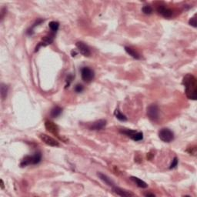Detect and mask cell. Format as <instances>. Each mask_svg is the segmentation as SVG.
<instances>
[{
  "mask_svg": "<svg viewBox=\"0 0 197 197\" xmlns=\"http://www.w3.org/2000/svg\"><path fill=\"white\" fill-rule=\"evenodd\" d=\"M49 29H51V31H52V32H55V33H56L59 28V23L58 22L52 21L49 23Z\"/></svg>",
  "mask_w": 197,
  "mask_h": 197,
  "instance_id": "18",
  "label": "cell"
},
{
  "mask_svg": "<svg viewBox=\"0 0 197 197\" xmlns=\"http://www.w3.org/2000/svg\"><path fill=\"white\" fill-rule=\"evenodd\" d=\"M62 112H63V109L59 106H55L52 109L50 112V116L52 118H56V117L59 116L61 115Z\"/></svg>",
  "mask_w": 197,
  "mask_h": 197,
  "instance_id": "15",
  "label": "cell"
},
{
  "mask_svg": "<svg viewBox=\"0 0 197 197\" xmlns=\"http://www.w3.org/2000/svg\"><path fill=\"white\" fill-rule=\"evenodd\" d=\"M74 55H76V52H74V51H72V56H75Z\"/></svg>",
  "mask_w": 197,
  "mask_h": 197,
  "instance_id": "27",
  "label": "cell"
},
{
  "mask_svg": "<svg viewBox=\"0 0 197 197\" xmlns=\"http://www.w3.org/2000/svg\"><path fill=\"white\" fill-rule=\"evenodd\" d=\"M178 159L176 157H175L173 159V160H172V163H171V165H170V166H169V169H174V168H176V166H177V165H178Z\"/></svg>",
  "mask_w": 197,
  "mask_h": 197,
  "instance_id": "23",
  "label": "cell"
},
{
  "mask_svg": "<svg viewBox=\"0 0 197 197\" xmlns=\"http://www.w3.org/2000/svg\"><path fill=\"white\" fill-rule=\"evenodd\" d=\"M106 125V120L105 119H99L96 121L95 122L93 123V125H91L90 129L92 130H101V129H103Z\"/></svg>",
  "mask_w": 197,
  "mask_h": 197,
  "instance_id": "12",
  "label": "cell"
},
{
  "mask_svg": "<svg viewBox=\"0 0 197 197\" xmlns=\"http://www.w3.org/2000/svg\"><path fill=\"white\" fill-rule=\"evenodd\" d=\"M189 24H190V25L193 26L194 28H196L197 23H196V15L193 17V18L190 19V21H189Z\"/></svg>",
  "mask_w": 197,
  "mask_h": 197,
  "instance_id": "21",
  "label": "cell"
},
{
  "mask_svg": "<svg viewBox=\"0 0 197 197\" xmlns=\"http://www.w3.org/2000/svg\"><path fill=\"white\" fill-rule=\"evenodd\" d=\"M83 90H84L83 86L80 84L76 85V86H75V89H74V90H75V93H82V92L83 91Z\"/></svg>",
  "mask_w": 197,
  "mask_h": 197,
  "instance_id": "22",
  "label": "cell"
},
{
  "mask_svg": "<svg viewBox=\"0 0 197 197\" xmlns=\"http://www.w3.org/2000/svg\"><path fill=\"white\" fill-rule=\"evenodd\" d=\"M113 192L116 194H117L118 196H123V197H131V196H134L135 194L133 193L130 192V191H128V190H122V189L119 188V187H113Z\"/></svg>",
  "mask_w": 197,
  "mask_h": 197,
  "instance_id": "11",
  "label": "cell"
},
{
  "mask_svg": "<svg viewBox=\"0 0 197 197\" xmlns=\"http://www.w3.org/2000/svg\"><path fill=\"white\" fill-rule=\"evenodd\" d=\"M183 84L187 98L192 100L197 99V80L192 74H187L183 77Z\"/></svg>",
  "mask_w": 197,
  "mask_h": 197,
  "instance_id": "1",
  "label": "cell"
},
{
  "mask_svg": "<svg viewBox=\"0 0 197 197\" xmlns=\"http://www.w3.org/2000/svg\"><path fill=\"white\" fill-rule=\"evenodd\" d=\"M42 160V154L40 152H35L32 156H26L22 160L20 166L22 167L27 166L29 165H36L40 163Z\"/></svg>",
  "mask_w": 197,
  "mask_h": 197,
  "instance_id": "2",
  "label": "cell"
},
{
  "mask_svg": "<svg viewBox=\"0 0 197 197\" xmlns=\"http://www.w3.org/2000/svg\"><path fill=\"white\" fill-rule=\"evenodd\" d=\"M1 183H2V185H1V188L3 189L4 188V183H3V181H2V179H1Z\"/></svg>",
  "mask_w": 197,
  "mask_h": 197,
  "instance_id": "26",
  "label": "cell"
},
{
  "mask_svg": "<svg viewBox=\"0 0 197 197\" xmlns=\"http://www.w3.org/2000/svg\"><path fill=\"white\" fill-rule=\"evenodd\" d=\"M130 179L137 185V187H140V188L145 189L148 187V185H147V183H146V182H144L143 180H142V179H139V178L136 177V176H131Z\"/></svg>",
  "mask_w": 197,
  "mask_h": 197,
  "instance_id": "14",
  "label": "cell"
},
{
  "mask_svg": "<svg viewBox=\"0 0 197 197\" xmlns=\"http://www.w3.org/2000/svg\"><path fill=\"white\" fill-rule=\"evenodd\" d=\"M120 133L122 134L127 136L128 137L131 139V140H134L136 142L141 141L143 139V134L141 132H137L136 130H133V129H121Z\"/></svg>",
  "mask_w": 197,
  "mask_h": 197,
  "instance_id": "3",
  "label": "cell"
},
{
  "mask_svg": "<svg viewBox=\"0 0 197 197\" xmlns=\"http://www.w3.org/2000/svg\"><path fill=\"white\" fill-rule=\"evenodd\" d=\"M98 176L99 177V179H100L102 181H103L106 185H108V186H109V187H114V183H113V182L112 181L111 179L108 177L106 175L102 173V172H99Z\"/></svg>",
  "mask_w": 197,
  "mask_h": 197,
  "instance_id": "13",
  "label": "cell"
},
{
  "mask_svg": "<svg viewBox=\"0 0 197 197\" xmlns=\"http://www.w3.org/2000/svg\"><path fill=\"white\" fill-rule=\"evenodd\" d=\"M81 76L85 83H90L95 77L94 71L89 67H83L81 69Z\"/></svg>",
  "mask_w": 197,
  "mask_h": 197,
  "instance_id": "5",
  "label": "cell"
},
{
  "mask_svg": "<svg viewBox=\"0 0 197 197\" xmlns=\"http://www.w3.org/2000/svg\"><path fill=\"white\" fill-rule=\"evenodd\" d=\"M125 52H126L128 54H129V56H131L133 58H134V59H140V54H139L137 52H136L134 49H133L132 48H130V47L125 46Z\"/></svg>",
  "mask_w": 197,
  "mask_h": 197,
  "instance_id": "16",
  "label": "cell"
},
{
  "mask_svg": "<svg viewBox=\"0 0 197 197\" xmlns=\"http://www.w3.org/2000/svg\"><path fill=\"white\" fill-rule=\"evenodd\" d=\"M40 138L43 143H45L46 145L50 146L52 147H56V146H59V142L57 141L56 140L53 139L51 136H48L46 134H44V133H42V134L40 135Z\"/></svg>",
  "mask_w": 197,
  "mask_h": 197,
  "instance_id": "7",
  "label": "cell"
},
{
  "mask_svg": "<svg viewBox=\"0 0 197 197\" xmlns=\"http://www.w3.org/2000/svg\"><path fill=\"white\" fill-rule=\"evenodd\" d=\"M142 11H143V13H144V14L146 15H150L152 13V8L151 7V6H149V5H145V6H143V9H142Z\"/></svg>",
  "mask_w": 197,
  "mask_h": 197,
  "instance_id": "20",
  "label": "cell"
},
{
  "mask_svg": "<svg viewBox=\"0 0 197 197\" xmlns=\"http://www.w3.org/2000/svg\"><path fill=\"white\" fill-rule=\"evenodd\" d=\"M147 116L152 122H156L159 119V107L156 104H152L147 108Z\"/></svg>",
  "mask_w": 197,
  "mask_h": 197,
  "instance_id": "6",
  "label": "cell"
},
{
  "mask_svg": "<svg viewBox=\"0 0 197 197\" xmlns=\"http://www.w3.org/2000/svg\"><path fill=\"white\" fill-rule=\"evenodd\" d=\"M157 12L160 15H161L162 16L165 17V18H170L172 17V10H171L170 9L166 7L165 5H160L158 6L157 8Z\"/></svg>",
  "mask_w": 197,
  "mask_h": 197,
  "instance_id": "9",
  "label": "cell"
},
{
  "mask_svg": "<svg viewBox=\"0 0 197 197\" xmlns=\"http://www.w3.org/2000/svg\"><path fill=\"white\" fill-rule=\"evenodd\" d=\"M73 79V76H72V75H69L68 76V77H67V79H66V87H69V86L70 85V83H71V82H72V79Z\"/></svg>",
  "mask_w": 197,
  "mask_h": 197,
  "instance_id": "24",
  "label": "cell"
},
{
  "mask_svg": "<svg viewBox=\"0 0 197 197\" xmlns=\"http://www.w3.org/2000/svg\"><path fill=\"white\" fill-rule=\"evenodd\" d=\"M75 46L77 47L78 50L79 51V52L83 56H86V57H89L91 55L90 47L86 45V43H83V42H77V43H75Z\"/></svg>",
  "mask_w": 197,
  "mask_h": 197,
  "instance_id": "8",
  "label": "cell"
},
{
  "mask_svg": "<svg viewBox=\"0 0 197 197\" xmlns=\"http://www.w3.org/2000/svg\"><path fill=\"white\" fill-rule=\"evenodd\" d=\"M8 90H9V87L5 84L2 83L1 84V87H0V91H1V97H2V99H5L6 97H7V93H8Z\"/></svg>",
  "mask_w": 197,
  "mask_h": 197,
  "instance_id": "17",
  "label": "cell"
},
{
  "mask_svg": "<svg viewBox=\"0 0 197 197\" xmlns=\"http://www.w3.org/2000/svg\"><path fill=\"white\" fill-rule=\"evenodd\" d=\"M159 137L163 142L170 143L174 140V133L169 129L163 128L159 132Z\"/></svg>",
  "mask_w": 197,
  "mask_h": 197,
  "instance_id": "4",
  "label": "cell"
},
{
  "mask_svg": "<svg viewBox=\"0 0 197 197\" xmlns=\"http://www.w3.org/2000/svg\"><path fill=\"white\" fill-rule=\"evenodd\" d=\"M146 196H152V197H154L155 195L154 194H152V193H146L145 194Z\"/></svg>",
  "mask_w": 197,
  "mask_h": 197,
  "instance_id": "25",
  "label": "cell"
},
{
  "mask_svg": "<svg viewBox=\"0 0 197 197\" xmlns=\"http://www.w3.org/2000/svg\"><path fill=\"white\" fill-rule=\"evenodd\" d=\"M114 115L116 117V119H118L119 121H126V120H127V117L125 116L124 114H122L119 109H116V110L114 112Z\"/></svg>",
  "mask_w": 197,
  "mask_h": 197,
  "instance_id": "19",
  "label": "cell"
},
{
  "mask_svg": "<svg viewBox=\"0 0 197 197\" xmlns=\"http://www.w3.org/2000/svg\"><path fill=\"white\" fill-rule=\"evenodd\" d=\"M45 126L49 133L59 137V128L54 122H51V121H46Z\"/></svg>",
  "mask_w": 197,
  "mask_h": 197,
  "instance_id": "10",
  "label": "cell"
}]
</instances>
